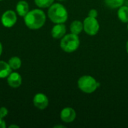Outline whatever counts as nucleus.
<instances>
[{
	"instance_id": "obj_18",
	"label": "nucleus",
	"mask_w": 128,
	"mask_h": 128,
	"mask_svg": "<svg viewBox=\"0 0 128 128\" xmlns=\"http://www.w3.org/2000/svg\"><path fill=\"white\" fill-rule=\"evenodd\" d=\"M8 113V110L7 108H5V107H1L0 108V117L1 118H4V117L7 116Z\"/></svg>"
},
{
	"instance_id": "obj_21",
	"label": "nucleus",
	"mask_w": 128,
	"mask_h": 128,
	"mask_svg": "<svg viewBox=\"0 0 128 128\" xmlns=\"http://www.w3.org/2000/svg\"><path fill=\"white\" fill-rule=\"evenodd\" d=\"M19 128V126H17V125H10V126H9V128Z\"/></svg>"
},
{
	"instance_id": "obj_17",
	"label": "nucleus",
	"mask_w": 128,
	"mask_h": 128,
	"mask_svg": "<svg viewBox=\"0 0 128 128\" xmlns=\"http://www.w3.org/2000/svg\"><path fill=\"white\" fill-rule=\"evenodd\" d=\"M54 0H34L35 4L41 8L50 7L53 4Z\"/></svg>"
},
{
	"instance_id": "obj_20",
	"label": "nucleus",
	"mask_w": 128,
	"mask_h": 128,
	"mask_svg": "<svg viewBox=\"0 0 128 128\" xmlns=\"http://www.w3.org/2000/svg\"><path fill=\"white\" fill-rule=\"evenodd\" d=\"M6 128V124L5 122L3 120L2 118L0 117V128Z\"/></svg>"
},
{
	"instance_id": "obj_8",
	"label": "nucleus",
	"mask_w": 128,
	"mask_h": 128,
	"mask_svg": "<svg viewBox=\"0 0 128 128\" xmlns=\"http://www.w3.org/2000/svg\"><path fill=\"white\" fill-rule=\"evenodd\" d=\"M76 114L75 110L71 107H65L64 108L60 113L61 119L65 123H70L74 122L76 118Z\"/></svg>"
},
{
	"instance_id": "obj_12",
	"label": "nucleus",
	"mask_w": 128,
	"mask_h": 128,
	"mask_svg": "<svg viewBox=\"0 0 128 128\" xmlns=\"http://www.w3.org/2000/svg\"><path fill=\"white\" fill-rule=\"evenodd\" d=\"M11 73V68L10 67L8 62L4 61H0V78H5L9 76Z\"/></svg>"
},
{
	"instance_id": "obj_7",
	"label": "nucleus",
	"mask_w": 128,
	"mask_h": 128,
	"mask_svg": "<svg viewBox=\"0 0 128 128\" xmlns=\"http://www.w3.org/2000/svg\"><path fill=\"white\" fill-rule=\"evenodd\" d=\"M33 104L35 107L42 110L48 106L49 100L44 94L38 93L34 95L33 98Z\"/></svg>"
},
{
	"instance_id": "obj_1",
	"label": "nucleus",
	"mask_w": 128,
	"mask_h": 128,
	"mask_svg": "<svg viewBox=\"0 0 128 128\" xmlns=\"http://www.w3.org/2000/svg\"><path fill=\"white\" fill-rule=\"evenodd\" d=\"M26 26L31 29L40 28L46 22V14L40 9H34L28 11L24 16Z\"/></svg>"
},
{
	"instance_id": "obj_19",
	"label": "nucleus",
	"mask_w": 128,
	"mask_h": 128,
	"mask_svg": "<svg viewBox=\"0 0 128 128\" xmlns=\"http://www.w3.org/2000/svg\"><path fill=\"white\" fill-rule=\"evenodd\" d=\"M98 16V12L96 9H92L89 10L88 12V16H92L94 18H97V16Z\"/></svg>"
},
{
	"instance_id": "obj_23",
	"label": "nucleus",
	"mask_w": 128,
	"mask_h": 128,
	"mask_svg": "<svg viewBox=\"0 0 128 128\" xmlns=\"http://www.w3.org/2000/svg\"><path fill=\"white\" fill-rule=\"evenodd\" d=\"M54 128H64V126H62V125H57V126H55Z\"/></svg>"
},
{
	"instance_id": "obj_9",
	"label": "nucleus",
	"mask_w": 128,
	"mask_h": 128,
	"mask_svg": "<svg viewBox=\"0 0 128 128\" xmlns=\"http://www.w3.org/2000/svg\"><path fill=\"white\" fill-rule=\"evenodd\" d=\"M66 33V26L64 23H57L54 26L51 30V34L52 38L56 39L62 38Z\"/></svg>"
},
{
	"instance_id": "obj_26",
	"label": "nucleus",
	"mask_w": 128,
	"mask_h": 128,
	"mask_svg": "<svg viewBox=\"0 0 128 128\" xmlns=\"http://www.w3.org/2000/svg\"></svg>"
},
{
	"instance_id": "obj_22",
	"label": "nucleus",
	"mask_w": 128,
	"mask_h": 128,
	"mask_svg": "<svg viewBox=\"0 0 128 128\" xmlns=\"http://www.w3.org/2000/svg\"><path fill=\"white\" fill-rule=\"evenodd\" d=\"M2 44L0 43V56H1V54H2Z\"/></svg>"
},
{
	"instance_id": "obj_10",
	"label": "nucleus",
	"mask_w": 128,
	"mask_h": 128,
	"mask_svg": "<svg viewBox=\"0 0 128 128\" xmlns=\"http://www.w3.org/2000/svg\"><path fill=\"white\" fill-rule=\"evenodd\" d=\"M8 83L12 88H18L22 84V77L16 72L10 73L8 76Z\"/></svg>"
},
{
	"instance_id": "obj_14",
	"label": "nucleus",
	"mask_w": 128,
	"mask_h": 128,
	"mask_svg": "<svg viewBox=\"0 0 128 128\" xmlns=\"http://www.w3.org/2000/svg\"><path fill=\"white\" fill-rule=\"evenodd\" d=\"M118 16L123 22H128V6L122 5L118 10Z\"/></svg>"
},
{
	"instance_id": "obj_13",
	"label": "nucleus",
	"mask_w": 128,
	"mask_h": 128,
	"mask_svg": "<svg viewBox=\"0 0 128 128\" xmlns=\"http://www.w3.org/2000/svg\"><path fill=\"white\" fill-rule=\"evenodd\" d=\"M83 29V23L80 20H74L70 26V30L71 33L75 34H80Z\"/></svg>"
},
{
	"instance_id": "obj_27",
	"label": "nucleus",
	"mask_w": 128,
	"mask_h": 128,
	"mask_svg": "<svg viewBox=\"0 0 128 128\" xmlns=\"http://www.w3.org/2000/svg\"><path fill=\"white\" fill-rule=\"evenodd\" d=\"M0 1H2V0H0Z\"/></svg>"
},
{
	"instance_id": "obj_25",
	"label": "nucleus",
	"mask_w": 128,
	"mask_h": 128,
	"mask_svg": "<svg viewBox=\"0 0 128 128\" xmlns=\"http://www.w3.org/2000/svg\"><path fill=\"white\" fill-rule=\"evenodd\" d=\"M58 1H63V0H58Z\"/></svg>"
},
{
	"instance_id": "obj_3",
	"label": "nucleus",
	"mask_w": 128,
	"mask_h": 128,
	"mask_svg": "<svg viewBox=\"0 0 128 128\" xmlns=\"http://www.w3.org/2000/svg\"><path fill=\"white\" fill-rule=\"evenodd\" d=\"M80 38L77 34L70 33L64 35L60 42V46L66 52H73L80 46Z\"/></svg>"
},
{
	"instance_id": "obj_11",
	"label": "nucleus",
	"mask_w": 128,
	"mask_h": 128,
	"mask_svg": "<svg viewBox=\"0 0 128 128\" xmlns=\"http://www.w3.org/2000/svg\"><path fill=\"white\" fill-rule=\"evenodd\" d=\"M16 10L20 16H25L26 14L29 11V5L26 1H20L16 4Z\"/></svg>"
},
{
	"instance_id": "obj_6",
	"label": "nucleus",
	"mask_w": 128,
	"mask_h": 128,
	"mask_svg": "<svg viewBox=\"0 0 128 128\" xmlns=\"http://www.w3.org/2000/svg\"><path fill=\"white\" fill-rule=\"evenodd\" d=\"M2 23L4 27L7 28H10L12 26H14L17 20V16H16V14L11 10H6L5 12L3 13L2 18Z\"/></svg>"
},
{
	"instance_id": "obj_24",
	"label": "nucleus",
	"mask_w": 128,
	"mask_h": 128,
	"mask_svg": "<svg viewBox=\"0 0 128 128\" xmlns=\"http://www.w3.org/2000/svg\"><path fill=\"white\" fill-rule=\"evenodd\" d=\"M126 50H127V52H128V42H127V44H126Z\"/></svg>"
},
{
	"instance_id": "obj_2",
	"label": "nucleus",
	"mask_w": 128,
	"mask_h": 128,
	"mask_svg": "<svg viewBox=\"0 0 128 128\" xmlns=\"http://www.w3.org/2000/svg\"><path fill=\"white\" fill-rule=\"evenodd\" d=\"M48 16L50 20L57 23H64L67 21L68 13L64 5L59 3L52 4L48 10Z\"/></svg>"
},
{
	"instance_id": "obj_16",
	"label": "nucleus",
	"mask_w": 128,
	"mask_h": 128,
	"mask_svg": "<svg viewBox=\"0 0 128 128\" xmlns=\"http://www.w3.org/2000/svg\"><path fill=\"white\" fill-rule=\"evenodd\" d=\"M106 4L111 8H117L122 6L124 3V0H104Z\"/></svg>"
},
{
	"instance_id": "obj_4",
	"label": "nucleus",
	"mask_w": 128,
	"mask_h": 128,
	"mask_svg": "<svg viewBox=\"0 0 128 128\" xmlns=\"http://www.w3.org/2000/svg\"><path fill=\"white\" fill-rule=\"evenodd\" d=\"M78 87L79 88L86 94H92L96 91L98 88V83L96 80L92 76L86 75L81 76L78 80Z\"/></svg>"
},
{
	"instance_id": "obj_5",
	"label": "nucleus",
	"mask_w": 128,
	"mask_h": 128,
	"mask_svg": "<svg viewBox=\"0 0 128 128\" xmlns=\"http://www.w3.org/2000/svg\"><path fill=\"white\" fill-rule=\"evenodd\" d=\"M100 28V25L97 18L92 16H88L84 20L83 22V29L86 34L89 35H95L98 34Z\"/></svg>"
},
{
	"instance_id": "obj_15",
	"label": "nucleus",
	"mask_w": 128,
	"mask_h": 128,
	"mask_svg": "<svg viewBox=\"0 0 128 128\" xmlns=\"http://www.w3.org/2000/svg\"><path fill=\"white\" fill-rule=\"evenodd\" d=\"M8 64H9L10 67L11 68V69H13V70H18L21 67L22 62H21L20 58H18L16 56H14V57H12V58H10L9 59Z\"/></svg>"
}]
</instances>
